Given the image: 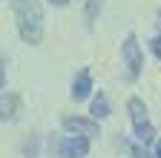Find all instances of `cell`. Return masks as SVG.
Returning a JSON list of instances; mask_svg holds the SVG:
<instances>
[{
    "mask_svg": "<svg viewBox=\"0 0 161 158\" xmlns=\"http://www.w3.org/2000/svg\"><path fill=\"white\" fill-rule=\"evenodd\" d=\"M14 17L20 37L26 43H40L43 37V9L37 0H14Z\"/></svg>",
    "mask_w": 161,
    "mask_h": 158,
    "instance_id": "6da1fadb",
    "label": "cell"
},
{
    "mask_svg": "<svg viewBox=\"0 0 161 158\" xmlns=\"http://www.w3.org/2000/svg\"><path fill=\"white\" fill-rule=\"evenodd\" d=\"M127 109H130V118H132V127H135V138H138V141L141 144L155 141V127L150 124V115H147L144 101H141V98H130Z\"/></svg>",
    "mask_w": 161,
    "mask_h": 158,
    "instance_id": "7a4b0ae2",
    "label": "cell"
},
{
    "mask_svg": "<svg viewBox=\"0 0 161 158\" xmlns=\"http://www.w3.org/2000/svg\"><path fill=\"white\" fill-rule=\"evenodd\" d=\"M64 129L69 135H80V138H95L98 135V124L92 118H78V115H66L64 118Z\"/></svg>",
    "mask_w": 161,
    "mask_h": 158,
    "instance_id": "3957f363",
    "label": "cell"
},
{
    "mask_svg": "<svg viewBox=\"0 0 161 158\" xmlns=\"http://www.w3.org/2000/svg\"><path fill=\"white\" fill-rule=\"evenodd\" d=\"M124 63H127V75L132 78H138V72H141V49H138V41H135V35H130L127 41H124Z\"/></svg>",
    "mask_w": 161,
    "mask_h": 158,
    "instance_id": "277c9868",
    "label": "cell"
},
{
    "mask_svg": "<svg viewBox=\"0 0 161 158\" xmlns=\"http://www.w3.org/2000/svg\"><path fill=\"white\" fill-rule=\"evenodd\" d=\"M58 150H60V155H64V158H86V152H89V138L69 135V138L60 141Z\"/></svg>",
    "mask_w": 161,
    "mask_h": 158,
    "instance_id": "5b68a950",
    "label": "cell"
},
{
    "mask_svg": "<svg viewBox=\"0 0 161 158\" xmlns=\"http://www.w3.org/2000/svg\"><path fill=\"white\" fill-rule=\"evenodd\" d=\"M89 92H92V75H89V69H80L75 84H72V98L84 101V98H89Z\"/></svg>",
    "mask_w": 161,
    "mask_h": 158,
    "instance_id": "8992f818",
    "label": "cell"
},
{
    "mask_svg": "<svg viewBox=\"0 0 161 158\" xmlns=\"http://www.w3.org/2000/svg\"><path fill=\"white\" fill-rule=\"evenodd\" d=\"M17 112H20V98L14 92H6L0 98V121H12L17 118Z\"/></svg>",
    "mask_w": 161,
    "mask_h": 158,
    "instance_id": "52a82bcc",
    "label": "cell"
},
{
    "mask_svg": "<svg viewBox=\"0 0 161 158\" xmlns=\"http://www.w3.org/2000/svg\"><path fill=\"white\" fill-rule=\"evenodd\" d=\"M89 112H92V118H107V115H109L107 95H101V92H98V95L92 98V109H89Z\"/></svg>",
    "mask_w": 161,
    "mask_h": 158,
    "instance_id": "ba28073f",
    "label": "cell"
},
{
    "mask_svg": "<svg viewBox=\"0 0 161 158\" xmlns=\"http://www.w3.org/2000/svg\"><path fill=\"white\" fill-rule=\"evenodd\" d=\"M101 6H104V0H86V20L89 23L95 20V14L101 12Z\"/></svg>",
    "mask_w": 161,
    "mask_h": 158,
    "instance_id": "9c48e42d",
    "label": "cell"
},
{
    "mask_svg": "<svg viewBox=\"0 0 161 158\" xmlns=\"http://www.w3.org/2000/svg\"><path fill=\"white\" fill-rule=\"evenodd\" d=\"M150 46H153V52L158 55V61H161V37H155V41H153Z\"/></svg>",
    "mask_w": 161,
    "mask_h": 158,
    "instance_id": "30bf717a",
    "label": "cell"
},
{
    "mask_svg": "<svg viewBox=\"0 0 161 158\" xmlns=\"http://www.w3.org/2000/svg\"><path fill=\"white\" fill-rule=\"evenodd\" d=\"M49 3H55V6H66V0H49Z\"/></svg>",
    "mask_w": 161,
    "mask_h": 158,
    "instance_id": "8fae6325",
    "label": "cell"
},
{
    "mask_svg": "<svg viewBox=\"0 0 161 158\" xmlns=\"http://www.w3.org/2000/svg\"><path fill=\"white\" fill-rule=\"evenodd\" d=\"M155 155H158V158H161V141H158V150H155Z\"/></svg>",
    "mask_w": 161,
    "mask_h": 158,
    "instance_id": "7c38bea8",
    "label": "cell"
},
{
    "mask_svg": "<svg viewBox=\"0 0 161 158\" xmlns=\"http://www.w3.org/2000/svg\"><path fill=\"white\" fill-rule=\"evenodd\" d=\"M0 86H3V72H0Z\"/></svg>",
    "mask_w": 161,
    "mask_h": 158,
    "instance_id": "4fadbf2b",
    "label": "cell"
}]
</instances>
